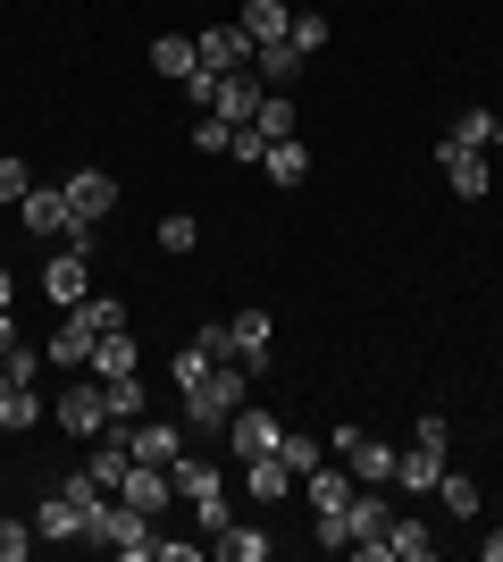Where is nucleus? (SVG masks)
I'll return each instance as SVG.
<instances>
[{"instance_id":"nucleus-1","label":"nucleus","mask_w":503,"mask_h":562,"mask_svg":"<svg viewBox=\"0 0 503 562\" xmlns=\"http://www.w3.org/2000/svg\"><path fill=\"white\" fill-rule=\"evenodd\" d=\"M243 395H252V370H243V361H218L202 386H185V428H227L243 412Z\"/></svg>"},{"instance_id":"nucleus-2","label":"nucleus","mask_w":503,"mask_h":562,"mask_svg":"<svg viewBox=\"0 0 503 562\" xmlns=\"http://www.w3.org/2000/svg\"><path fill=\"white\" fill-rule=\"evenodd\" d=\"M84 538H93V546H118L126 562H144L151 554V513H135L126 495H101L93 513H84Z\"/></svg>"},{"instance_id":"nucleus-3","label":"nucleus","mask_w":503,"mask_h":562,"mask_svg":"<svg viewBox=\"0 0 503 562\" xmlns=\"http://www.w3.org/2000/svg\"><path fill=\"white\" fill-rule=\"evenodd\" d=\"M50 420L68 428V437H110V395H101V378H68V386L50 395Z\"/></svg>"},{"instance_id":"nucleus-4","label":"nucleus","mask_w":503,"mask_h":562,"mask_svg":"<svg viewBox=\"0 0 503 562\" xmlns=\"http://www.w3.org/2000/svg\"><path fill=\"white\" fill-rule=\"evenodd\" d=\"M328 446H335V462L353 470L361 487H395V462H403V453H395V446H378L369 428H335Z\"/></svg>"},{"instance_id":"nucleus-5","label":"nucleus","mask_w":503,"mask_h":562,"mask_svg":"<svg viewBox=\"0 0 503 562\" xmlns=\"http://www.w3.org/2000/svg\"><path fill=\"white\" fill-rule=\"evenodd\" d=\"M59 193H68L76 227H110V218H118V177H110V168H76Z\"/></svg>"},{"instance_id":"nucleus-6","label":"nucleus","mask_w":503,"mask_h":562,"mask_svg":"<svg viewBox=\"0 0 503 562\" xmlns=\"http://www.w3.org/2000/svg\"><path fill=\"white\" fill-rule=\"evenodd\" d=\"M43 294L59 311H76L84 294H93V252H76V244H59V252L43 260Z\"/></svg>"},{"instance_id":"nucleus-7","label":"nucleus","mask_w":503,"mask_h":562,"mask_svg":"<svg viewBox=\"0 0 503 562\" xmlns=\"http://www.w3.org/2000/svg\"><path fill=\"white\" fill-rule=\"evenodd\" d=\"M18 227L34 235V244H59V235L76 227L68 193H59V186H25V202H18Z\"/></svg>"},{"instance_id":"nucleus-8","label":"nucleus","mask_w":503,"mask_h":562,"mask_svg":"<svg viewBox=\"0 0 503 562\" xmlns=\"http://www.w3.org/2000/svg\"><path fill=\"white\" fill-rule=\"evenodd\" d=\"M268 345H277V319H268L261 303H252V311H236V319H227V352H236V361H243V370H252V378L268 370Z\"/></svg>"},{"instance_id":"nucleus-9","label":"nucleus","mask_w":503,"mask_h":562,"mask_svg":"<svg viewBox=\"0 0 503 562\" xmlns=\"http://www.w3.org/2000/svg\"><path fill=\"white\" fill-rule=\"evenodd\" d=\"M261 101H268V85L252 68H227L218 76V93H210V110L227 117V126H252V117H261Z\"/></svg>"},{"instance_id":"nucleus-10","label":"nucleus","mask_w":503,"mask_h":562,"mask_svg":"<svg viewBox=\"0 0 503 562\" xmlns=\"http://www.w3.org/2000/svg\"><path fill=\"white\" fill-rule=\"evenodd\" d=\"M118 495H126V504H135V513H151V520H160V513H168V504H176V479H168V470H160V462H126V479H118Z\"/></svg>"},{"instance_id":"nucleus-11","label":"nucleus","mask_w":503,"mask_h":562,"mask_svg":"<svg viewBox=\"0 0 503 562\" xmlns=\"http://www.w3.org/2000/svg\"><path fill=\"white\" fill-rule=\"evenodd\" d=\"M126 453H135V462H176V453H185V428H176V420H151V412H144V420H135V428H126Z\"/></svg>"},{"instance_id":"nucleus-12","label":"nucleus","mask_w":503,"mask_h":562,"mask_svg":"<svg viewBox=\"0 0 503 562\" xmlns=\"http://www.w3.org/2000/svg\"><path fill=\"white\" fill-rule=\"evenodd\" d=\"M193 50H202V68H252V34H243V25H202V34H193Z\"/></svg>"},{"instance_id":"nucleus-13","label":"nucleus","mask_w":503,"mask_h":562,"mask_svg":"<svg viewBox=\"0 0 503 562\" xmlns=\"http://www.w3.org/2000/svg\"><path fill=\"white\" fill-rule=\"evenodd\" d=\"M93 345H101V336H93V328H84V319L68 311V319H59V328L43 336V361H50V370H84V361H93Z\"/></svg>"},{"instance_id":"nucleus-14","label":"nucleus","mask_w":503,"mask_h":562,"mask_svg":"<svg viewBox=\"0 0 503 562\" xmlns=\"http://www.w3.org/2000/svg\"><path fill=\"white\" fill-rule=\"evenodd\" d=\"M34 538H50V546H76V538H84V513H76V495L43 487V504H34Z\"/></svg>"},{"instance_id":"nucleus-15","label":"nucleus","mask_w":503,"mask_h":562,"mask_svg":"<svg viewBox=\"0 0 503 562\" xmlns=\"http://www.w3.org/2000/svg\"><path fill=\"white\" fill-rule=\"evenodd\" d=\"M436 168L454 177L461 202H479V193H487V151H470V143H436Z\"/></svg>"},{"instance_id":"nucleus-16","label":"nucleus","mask_w":503,"mask_h":562,"mask_svg":"<svg viewBox=\"0 0 503 562\" xmlns=\"http://www.w3.org/2000/svg\"><path fill=\"white\" fill-rule=\"evenodd\" d=\"M277 437H286V428L268 420L261 403H252V412H236V420H227V446H236L243 462H261V453H277Z\"/></svg>"},{"instance_id":"nucleus-17","label":"nucleus","mask_w":503,"mask_h":562,"mask_svg":"<svg viewBox=\"0 0 503 562\" xmlns=\"http://www.w3.org/2000/svg\"><path fill=\"white\" fill-rule=\"evenodd\" d=\"M436 479H445V453H436V446H403L395 487H403V495H436Z\"/></svg>"},{"instance_id":"nucleus-18","label":"nucleus","mask_w":503,"mask_h":562,"mask_svg":"<svg viewBox=\"0 0 503 562\" xmlns=\"http://www.w3.org/2000/svg\"><path fill=\"white\" fill-rule=\"evenodd\" d=\"M261 177H268V186H302V177H311V143H302V135H286V143H268V160H261Z\"/></svg>"},{"instance_id":"nucleus-19","label":"nucleus","mask_w":503,"mask_h":562,"mask_svg":"<svg viewBox=\"0 0 503 562\" xmlns=\"http://www.w3.org/2000/svg\"><path fill=\"white\" fill-rule=\"evenodd\" d=\"M302 68H311V59H302L294 43H261V50H252V76H261L268 93H286V85H294Z\"/></svg>"},{"instance_id":"nucleus-20","label":"nucleus","mask_w":503,"mask_h":562,"mask_svg":"<svg viewBox=\"0 0 503 562\" xmlns=\"http://www.w3.org/2000/svg\"><path fill=\"white\" fill-rule=\"evenodd\" d=\"M84 370H93L101 386H110V378L144 370V352H135V336H126V328H110V336H101V345H93V361H84Z\"/></svg>"},{"instance_id":"nucleus-21","label":"nucleus","mask_w":503,"mask_h":562,"mask_svg":"<svg viewBox=\"0 0 503 562\" xmlns=\"http://www.w3.org/2000/svg\"><path fill=\"white\" fill-rule=\"evenodd\" d=\"M101 395H110V428H135L151 412V395H144V370H126V378H110V386H101Z\"/></svg>"},{"instance_id":"nucleus-22","label":"nucleus","mask_w":503,"mask_h":562,"mask_svg":"<svg viewBox=\"0 0 503 562\" xmlns=\"http://www.w3.org/2000/svg\"><path fill=\"white\" fill-rule=\"evenodd\" d=\"M193 68H202V50H193V34H160V43H151V76H168V85H185Z\"/></svg>"},{"instance_id":"nucleus-23","label":"nucleus","mask_w":503,"mask_h":562,"mask_svg":"<svg viewBox=\"0 0 503 562\" xmlns=\"http://www.w3.org/2000/svg\"><path fill=\"white\" fill-rule=\"evenodd\" d=\"M243 34H252V50H261V43H286V25H294V9H286V0H252V9H243Z\"/></svg>"},{"instance_id":"nucleus-24","label":"nucleus","mask_w":503,"mask_h":562,"mask_svg":"<svg viewBox=\"0 0 503 562\" xmlns=\"http://www.w3.org/2000/svg\"><path fill=\"white\" fill-rule=\"evenodd\" d=\"M302 487H311V513H344V504H353V470H302Z\"/></svg>"},{"instance_id":"nucleus-25","label":"nucleus","mask_w":503,"mask_h":562,"mask_svg":"<svg viewBox=\"0 0 503 562\" xmlns=\"http://www.w3.org/2000/svg\"><path fill=\"white\" fill-rule=\"evenodd\" d=\"M436 504H445L454 520H479V504H487V495H479V479H470V470H454V462H445V479H436Z\"/></svg>"},{"instance_id":"nucleus-26","label":"nucleus","mask_w":503,"mask_h":562,"mask_svg":"<svg viewBox=\"0 0 503 562\" xmlns=\"http://www.w3.org/2000/svg\"><path fill=\"white\" fill-rule=\"evenodd\" d=\"M0 428H9V437L43 428V386H0Z\"/></svg>"},{"instance_id":"nucleus-27","label":"nucleus","mask_w":503,"mask_h":562,"mask_svg":"<svg viewBox=\"0 0 503 562\" xmlns=\"http://www.w3.org/2000/svg\"><path fill=\"white\" fill-rule=\"evenodd\" d=\"M168 479H176V495H185V504H193V495H218V487H227V470H210L202 453H176V462H168Z\"/></svg>"},{"instance_id":"nucleus-28","label":"nucleus","mask_w":503,"mask_h":562,"mask_svg":"<svg viewBox=\"0 0 503 562\" xmlns=\"http://www.w3.org/2000/svg\"><path fill=\"white\" fill-rule=\"evenodd\" d=\"M218 554L227 562H268V529L261 520H227V529H218Z\"/></svg>"},{"instance_id":"nucleus-29","label":"nucleus","mask_w":503,"mask_h":562,"mask_svg":"<svg viewBox=\"0 0 503 562\" xmlns=\"http://www.w3.org/2000/svg\"><path fill=\"white\" fill-rule=\"evenodd\" d=\"M243 487H252V504H277V495L294 487V470L277 462V453H261V462H243Z\"/></svg>"},{"instance_id":"nucleus-30","label":"nucleus","mask_w":503,"mask_h":562,"mask_svg":"<svg viewBox=\"0 0 503 562\" xmlns=\"http://www.w3.org/2000/svg\"><path fill=\"white\" fill-rule=\"evenodd\" d=\"M386 554H395V562H428L436 529H428V520H395V529H386Z\"/></svg>"},{"instance_id":"nucleus-31","label":"nucleus","mask_w":503,"mask_h":562,"mask_svg":"<svg viewBox=\"0 0 503 562\" xmlns=\"http://www.w3.org/2000/svg\"><path fill=\"white\" fill-rule=\"evenodd\" d=\"M0 386H43V345H18V352H0Z\"/></svg>"},{"instance_id":"nucleus-32","label":"nucleus","mask_w":503,"mask_h":562,"mask_svg":"<svg viewBox=\"0 0 503 562\" xmlns=\"http://www.w3.org/2000/svg\"><path fill=\"white\" fill-rule=\"evenodd\" d=\"M76 319H84L93 336H110V328H126V303H118V294H84V303H76Z\"/></svg>"},{"instance_id":"nucleus-33","label":"nucleus","mask_w":503,"mask_h":562,"mask_svg":"<svg viewBox=\"0 0 503 562\" xmlns=\"http://www.w3.org/2000/svg\"><path fill=\"white\" fill-rule=\"evenodd\" d=\"M286 43L302 50V59H319V50H328V18H319V9H294V25H286Z\"/></svg>"},{"instance_id":"nucleus-34","label":"nucleus","mask_w":503,"mask_h":562,"mask_svg":"<svg viewBox=\"0 0 503 562\" xmlns=\"http://www.w3.org/2000/svg\"><path fill=\"white\" fill-rule=\"evenodd\" d=\"M252 126H261L268 143H286V135H302V117H294V101H286V93H268V101H261V117H252Z\"/></svg>"},{"instance_id":"nucleus-35","label":"nucleus","mask_w":503,"mask_h":562,"mask_svg":"<svg viewBox=\"0 0 503 562\" xmlns=\"http://www.w3.org/2000/svg\"><path fill=\"white\" fill-rule=\"evenodd\" d=\"M445 143H470V151H495V110H461Z\"/></svg>"},{"instance_id":"nucleus-36","label":"nucleus","mask_w":503,"mask_h":562,"mask_svg":"<svg viewBox=\"0 0 503 562\" xmlns=\"http://www.w3.org/2000/svg\"><path fill=\"white\" fill-rule=\"evenodd\" d=\"M34 546H43V538H34V520L0 513V562H25V554H34Z\"/></svg>"},{"instance_id":"nucleus-37","label":"nucleus","mask_w":503,"mask_h":562,"mask_svg":"<svg viewBox=\"0 0 503 562\" xmlns=\"http://www.w3.org/2000/svg\"><path fill=\"white\" fill-rule=\"evenodd\" d=\"M227 520H236V504H227V487H218V495H193V529H202V538H218Z\"/></svg>"},{"instance_id":"nucleus-38","label":"nucleus","mask_w":503,"mask_h":562,"mask_svg":"<svg viewBox=\"0 0 503 562\" xmlns=\"http://www.w3.org/2000/svg\"><path fill=\"white\" fill-rule=\"evenodd\" d=\"M193 151H227V143H236V126H227V117H218V110H202V117H193Z\"/></svg>"},{"instance_id":"nucleus-39","label":"nucleus","mask_w":503,"mask_h":562,"mask_svg":"<svg viewBox=\"0 0 503 562\" xmlns=\"http://www.w3.org/2000/svg\"><path fill=\"white\" fill-rule=\"evenodd\" d=\"M193 244H202V218H193V211L160 218V252H193Z\"/></svg>"},{"instance_id":"nucleus-40","label":"nucleus","mask_w":503,"mask_h":562,"mask_svg":"<svg viewBox=\"0 0 503 562\" xmlns=\"http://www.w3.org/2000/svg\"><path fill=\"white\" fill-rule=\"evenodd\" d=\"M311 538H319V554H344V546H353V520L344 513H311Z\"/></svg>"},{"instance_id":"nucleus-41","label":"nucleus","mask_w":503,"mask_h":562,"mask_svg":"<svg viewBox=\"0 0 503 562\" xmlns=\"http://www.w3.org/2000/svg\"><path fill=\"white\" fill-rule=\"evenodd\" d=\"M277 462H286L294 479H302V470H319V446L302 437V428H286V437H277Z\"/></svg>"},{"instance_id":"nucleus-42","label":"nucleus","mask_w":503,"mask_h":562,"mask_svg":"<svg viewBox=\"0 0 503 562\" xmlns=\"http://www.w3.org/2000/svg\"><path fill=\"white\" fill-rule=\"evenodd\" d=\"M25 186H34V168L18 151H0V202H25Z\"/></svg>"},{"instance_id":"nucleus-43","label":"nucleus","mask_w":503,"mask_h":562,"mask_svg":"<svg viewBox=\"0 0 503 562\" xmlns=\"http://www.w3.org/2000/svg\"><path fill=\"white\" fill-rule=\"evenodd\" d=\"M227 160L261 168V160H268V135H261V126H236V143H227Z\"/></svg>"},{"instance_id":"nucleus-44","label":"nucleus","mask_w":503,"mask_h":562,"mask_svg":"<svg viewBox=\"0 0 503 562\" xmlns=\"http://www.w3.org/2000/svg\"><path fill=\"white\" fill-rule=\"evenodd\" d=\"M411 446H436V453H454V428H445V412H428V420L411 428Z\"/></svg>"},{"instance_id":"nucleus-45","label":"nucleus","mask_w":503,"mask_h":562,"mask_svg":"<svg viewBox=\"0 0 503 562\" xmlns=\"http://www.w3.org/2000/svg\"><path fill=\"white\" fill-rule=\"evenodd\" d=\"M193 554H202L193 538H151V562H193Z\"/></svg>"},{"instance_id":"nucleus-46","label":"nucleus","mask_w":503,"mask_h":562,"mask_svg":"<svg viewBox=\"0 0 503 562\" xmlns=\"http://www.w3.org/2000/svg\"><path fill=\"white\" fill-rule=\"evenodd\" d=\"M0 352H18V319L9 311H0Z\"/></svg>"},{"instance_id":"nucleus-47","label":"nucleus","mask_w":503,"mask_h":562,"mask_svg":"<svg viewBox=\"0 0 503 562\" xmlns=\"http://www.w3.org/2000/svg\"><path fill=\"white\" fill-rule=\"evenodd\" d=\"M0 311H18V278L9 269H0Z\"/></svg>"},{"instance_id":"nucleus-48","label":"nucleus","mask_w":503,"mask_h":562,"mask_svg":"<svg viewBox=\"0 0 503 562\" xmlns=\"http://www.w3.org/2000/svg\"><path fill=\"white\" fill-rule=\"evenodd\" d=\"M479 554H487V562H503V529H495V538H487V546H479Z\"/></svg>"},{"instance_id":"nucleus-49","label":"nucleus","mask_w":503,"mask_h":562,"mask_svg":"<svg viewBox=\"0 0 503 562\" xmlns=\"http://www.w3.org/2000/svg\"><path fill=\"white\" fill-rule=\"evenodd\" d=\"M495 151H503V110H495Z\"/></svg>"},{"instance_id":"nucleus-50","label":"nucleus","mask_w":503,"mask_h":562,"mask_svg":"<svg viewBox=\"0 0 503 562\" xmlns=\"http://www.w3.org/2000/svg\"><path fill=\"white\" fill-rule=\"evenodd\" d=\"M0 244H9V235H0Z\"/></svg>"}]
</instances>
